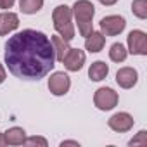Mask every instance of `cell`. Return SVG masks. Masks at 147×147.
I'll return each mask as SVG.
<instances>
[{"mask_svg":"<svg viewBox=\"0 0 147 147\" xmlns=\"http://www.w3.org/2000/svg\"><path fill=\"white\" fill-rule=\"evenodd\" d=\"M5 64L21 80H42L55 66L50 38L36 30H23L5 43Z\"/></svg>","mask_w":147,"mask_h":147,"instance_id":"obj_1","label":"cell"},{"mask_svg":"<svg viewBox=\"0 0 147 147\" xmlns=\"http://www.w3.org/2000/svg\"><path fill=\"white\" fill-rule=\"evenodd\" d=\"M71 11H73V14H75V18H76L80 35L82 36H88L94 31V24H92L94 14H95L94 4L88 2V0H78V2L73 5Z\"/></svg>","mask_w":147,"mask_h":147,"instance_id":"obj_2","label":"cell"},{"mask_svg":"<svg viewBox=\"0 0 147 147\" xmlns=\"http://www.w3.org/2000/svg\"><path fill=\"white\" fill-rule=\"evenodd\" d=\"M71 16H73V11L67 5H57L52 12V21H54L55 31L67 42L75 38V24L71 21Z\"/></svg>","mask_w":147,"mask_h":147,"instance_id":"obj_3","label":"cell"},{"mask_svg":"<svg viewBox=\"0 0 147 147\" xmlns=\"http://www.w3.org/2000/svg\"><path fill=\"white\" fill-rule=\"evenodd\" d=\"M94 102H95L97 109H100V111H109V109L116 107V104H118V94H116L113 88H109V87H102V88H99V90L95 92Z\"/></svg>","mask_w":147,"mask_h":147,"instance_id":"obj_4","label":"cell"},{"mask_svg":"<svg viewBox=\"0 0 147 147\" xmlns=\"http://www.w3.org/2000/svg\"><path fill=\"white\" fill-rule=\"evenodd\" d=\"M125 26H126V21L121 16H106L100 19V30H102V35L106 36L119 35L125 30Z\"/></svg>","mask_w":147,"mask_h":147,"instance_id":"obj_5","label":"cell"},{"mask_svg":"<svg viewBox=\"0 0 147 147\" xmlns=\"http://www.w3.org/2000/svg\"><path fill=\"white\" fill-rule=\"evenodd\" d=\"M128 50L135 55H147V35L140 30H133L128 35Z\"/></svg>","mask_w":147,"mask_h":147,"instance_id":"obj_6","label":"cell"},{"mask_svg":"<svg viewBox=\"0 0 147 147\" xmlns=\"http://www.w3.org/2000/svg\"><path fill=\"white\" fill-rule=\"evenodd\" d=\"M69 87H71V80H69V76L66 75V73H62V71L54 73V75L49 78V90L54 95H64V94H67Z\"/></svg>","mask_w":147,"mask_h":147,"instance_id":"obj_7","label":"cell"},{"mask_svg":"<svg viewBox=\"0 0 147 147\" xmlns=\"http://www.w3.org/2000/svg\"><path fill=\"white\" fill-rule=\"evenodd\" d=\"M62 64L67 71H80L85 64V52L80 49H69L62 59Z\"/></svg>","mask_w":147,"mask_h":147,"instance_id":"obj_8","label":"cell"},{"mask_svg":"<svg viewBox=\"0 0 147 147\" xmlns=\"http://www.w3.org/2000/svg\"><path fill=\"white\" fill-rule=\"evenodd\" d=\"M107 125H109L111 130L123 133V131H128V130L133 126V118H131L128 113H116L114 116L109 118Z\"/></svg>","mask_w":147,"mask_h":147,"instance_id":"obj_9","label":"cell"},{"mask_svg":"<svg viewBox=\"0 0 147 147\" xmlns=\"http://www.w3.org/2000/svg\"><path fill=\"white\" fill-rule=\"evenodd\" d=\"M138 80V75L133 67H121L116 73V83L121 88H131Z\"/></svg>","mask_w":147,"mask_h":147,"instance_id":"obj_10","label":"cell"},{"mask_svg":"<svg viewBox=\"0 0 147 147\" xmlns=\"http://www.w3.org/2000/svg\"><path fill=\"white\" fill-rule=\"evenodd\" d=\"M19 26V18L14 12H4L0 14V36L9 35Z\"/></svg>","mask_w":147,"mask_h":147,"instance_id":"obj_11","label":"cell"},{"mask_svg":"<svg viewBox=\"0 0 147 147\" xmlns=\"http://www.w3.org/2000/svg\"><path fill=\"white\" fill-rule=\"evenodd\" d=\"M85 49L88 52H100L106 45V36L99 31H92L88 36H85Z\"/></svg>","mask_w":147,"mask_h":147,"instance_id":"obj_12","label":"cell"},{"mask_svg":"<svg viewBox=\"0 0 147 147\" xmlns=\"http://www.w3.org/2000/svg\"><path fill=\"white\" fill-rule=\"evenodd\" d=\"M50 42H52V47H54V54H55V61L62 62L64 55L67 54V50L71 49L69 47V42L64 40L61 35H55V36H50Z\"/></svg>","mask_w":147,"mask_h":147,"instance_id":"obj_13","label":"cell"},{"mask_svg":"<svg viewBox=\"0 0 147 147\" xmlns=\"http://www.w3.org/2000/svg\"><path fill=\"white\" fill-rule=\"evenodd\" d=\"M5 140H7V145H23L24 140H26V131L19 126H12L9 128L5 133Z\"/></svg>","mask_w":147,"mask_h":147,"instance_id":"obj_14","label":"cell"},{"mask_svg":"<svg viewBox=\"0 0 147 147\" xmlns=\"http://www.w3.org/2000/svg\"><path fill=\"white\" fill-rule=\"evenodd\" d=\"M107 73H109L107 64L102 62V61H95L88 69V76H90L92 82H100V80H104L107 76Z\"/></svg>","mask_w":147,"mask_h":147,"instance_id":"obj_15","label":"cell"},{"mask_svg":"<svg viewBox=\"0 0 147 147\" xmlns=\"http://www.w3.org/2000/svg\"><path fill=\"white\" fill-rule=\"evenodd\" d=\"M19 7L24 14H35L43 7V0H21Z\"/></svg>","mask_w":147,"mask_h":147,"instance_id":"obj_16","label":"cell"},{"mask_svg":"<svg viewBox=\"0 0 147 147\" xmlns=\"http://www.w3.org/2000/svg\"><path fill=\"white\" fill-rule=\"evenodd\" d=\"M128 55V50L121 45V43H113L111 50H109V57L113 62H123Z\"/></svg>","mask_w":147,"mask_h":147,"instance_id":"obj_17","label":"cell"},{"mask_svg":"<svg viewBox=\"0 0 147 147\" xmlns=\"http://www.w3.org/2000/svg\"><path fill=\"white\" fill-rule=\"evenodd\" d=\"M131 11L138 19H145L147 18V0H133Z\"/></svg>","mask_w":147,"mask_h":147,"instance_id":"obj_18","label":"cell"},{"mask_svg":"<svg viewBox=\"0 0 147 147\" xmlns=\"http://www.w3.org/2000/svg\"><path fill=\"white\" fill-rule=\"evenodd\" d=\"M137 144H140V145H145V144H147V131H145V130L138 131V135L130 140V145H137Z\"/></svg>","mask_w":147,"mask_h":147,"instance_id":"obj_19","label":"cell"},{"mask_svg":"<svg viewBox=\"0 0 147 147\" xmlns=\"http://www.w3.org/2000/svg\"><path fill=\"white\" fill-rule=\"evenodd\" d=\"M26 145H42V147H47V140L42 138V137H30L24 140Z\"/></svg>","mask_w":147,"mask_h":147,"instance_id":"obj_20","label":"cell"},{"mask_svg":"<svg viewBox=\"0 0 147 147\" xmlns=\"http://www.w3.org/2000/svg\"><path fill=\"white\" fill-rule=\"evenodd\" d=\"M16 0H0V9H11Z\"/></svg>","mask_w":147,"mask_h":147,"instance_id":"obj_21","label":"cell"},{"mask_svg":"<svg viewBox=\"0 0 147 147\" xmlns=\"http://www.w3.org/2000/svg\"><path fill=\"white\" fill-rule=\"evenodd\" d=\"M4 80H5V69H4L2 64H0V83H4Z\"/></svg>","mask_w":147,"mask_h":147,"instance_id":"obj_22","label":"cell"},{"mask_svg":"<svg viewBox=\"0 0 147 147\" xmlns=\"http://www.w3.org/2000/svg\"><path fill=\"white\" fill-rule=\"evenodd\" d=\"M99 2H100L102 5H114L118 0H99Z\"/></svg>","mask_w":147,"mask_h":147,"instance_id":"obj_23","label":"cell"},{"mask_svg":"<svg viewBox=\"0 0 147 147\" xmlns=\"http://www.w3.org/2000/svg\"><path fill=\"white\" fill-rule=\"evenodd\" d=\"M61 145H62V147H64V145H80V144H78V142H76V140H66V142H62V144H61Z\"/></svg>","mask_w":147,"mask_h":147,"instance_id":"obj_24","label":"cell"},{"mask_svg":"<svg viewBox=\"0 0 147 147\" xmlns=\"http://www.w3.org/2000/svg\"><path fill=\"white\" fill-rule=\"evenodd\" d=\"M0 145H7V140H5V135L0 133Z\"/></svg>","mask_w":147,"mask_h":147,"instance_id":"obj_25","label":"cell"}]
</instances>
